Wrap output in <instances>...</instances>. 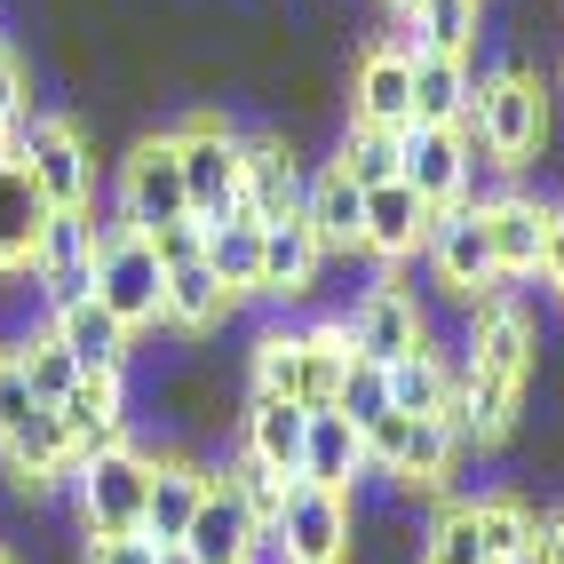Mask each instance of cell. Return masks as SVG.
Wrapping results in <instances>:
<instances>
[{
	"mask_svg": "<svg viewBox=\"0 0 564 564\" xmlns=\"http://www.w3.org/2000/svg\"><path fill=\"white\" fill-rule=\"evenodd\" d=\"M454 454H462V422H445V413H398L390 405L382 422H366V469H390L413 494H445Z\"/></svg>",
	"mask_w": 564,
	"mask_h": 564,
	"instance_id": "4",
	"label": "cell"
},
{
	"mask_svg": "<svg viewBox=\"0 0 564 564\" xmlns=\"http://www.w3.org/2000/svg\"><path fill=\"white\" fill-rule=\"evenodd\" d=\"M56 413H64L72 445H80V462L104 454V445H128V390H120V373H80Z\"/></svg>",
	"mask_w": 564,
	"mask_h": 564,
	"instance_id": "20",
	"label": "cell"
},
{
	"mask_svg": "<svg viewBox=\"0 0 564 564\" xmlns=\"http://www.w3.org/2000/svg\"><path fill=\"white\" fill-rule=\"evenodd\" d=\"M430 223H437V207L413 192L405 175H390V183H373V192H366L358 247H366V254H382V262H405L413 247H430Z\"/></svg>",
	"mask_w": 564,
	"mask_h": 564,
	"instance_id": "14",
	"label": "cell"
},
{
	"mask_svg": "<svg viewBox=\"0 0 564 564\" xmlns=\"http://www.w3.org/2000/svg\"><path fill=\"white\" fill-rule=\"evenodd\" d=\"M17 160V128H0V167H9Z\"/></svg>",
	"mask_w": 564,
	"mask_h": 564,
	"instance_id": "46",
	"label": "cell"
},
{
	"mask_svg": "<svg viewBox=\"0 0 564 564\" xmlns=\"http://www.w3.org/2000/svg\"><path fill=\"white\" fill-rule=\"evenodd\" d=\"M262 541H271L286 564H350V494H326V485L294 477L286 509H279V524Z\"/></svg>",
	"mask_w": 564,
	"mask_h": 564,
	"instance_id": "8",
	"label": "cell"
},
{
	"mask_svg": "<svg viewBox=\"0 0 564 564\" xmlns=\"http://www.w3.org/2000/svg\"><path fill=\"white\" fill-rule=\"evenodd\" d=\"M469 96H477V80H469L462 56L413 48V120H422V128H462V120H469ZM413 120H405V128H413Z\"/></svg>",
	"mask_w": 564,
	"mask_h": 564,
	"instance_id": "29",
	"label": "cell"
},
{
	"mask_svg": "<svg viewBox=\"0 0 564 564\" xmlns=\"http://www.w3.org/2000/svg\"><path fill=\"white\" fill-rule=\"evenodd\" d=\"M223 477H231V485H239V501L254 509V524H262V533H271V524H279V509H286V485H294V477H279L271 462H254V454H247V445H239V454H231V469H223Z\"/></svg>",
	"mask_w": 564,
	"mask_h": 564,
	"instance_id": "38",
	"label": "cell"
},
{
	"mask_svg": "<svg viewBox=\"0 0 564 564\" xmlns=\"http://www.w3.org/2000/svg\"><path fill=\"white\" fill-rule=\"evenodd\" d=\"M350 326L326 318V326H303V405H334V390H343L350 373Z\"/></svg>",
	"mask_w": 564,
	"mask_h": 564,
	"instance_id": "33",
	"label": "cell"
},
{
	"mask_svg": "<svg viewBox=\"0 0 564 564\" xmlns=\"http://www.w3.org/2000/svg\"><path fill=\"white\" fill-rule=\"evenodd\" d=\"M207 271L231 286V294H262V223L254 215L207 223Z\"/></svg>",
	"mask_w": 564,
	"mask_h": 564,
	"instance_id": "31",
	"label": "cell"
},
{
	"mask_svg": "<svg viewBox=\"0 0 564 564\" xmlns=\"http://www.w3.org/2000/svg\"><path fill=\"white\" fill-rule=\"evenodd\" d=\"M0 366H9V350H0Z\"/></svg>",
	"mask_w": 564,
	"mask_h": 564,
	"instance_id": "49",
	"label": "cell"
},
{
	"mask_svg": "<svg viewBox=\"0 0 564 564\" xmlns=\"http://www.w3.org/2000/svg\"><path fill=\"white\" fill-rule=\"evenodd\" d=\"M88 262H96V223L88 207H56L48 231H41V262H32V279H48V303L72 286H88Z\"/></svg>",
	"mask_w": 564,
	"mask_h": 564,
	"instance_id": "28",
	"label": "cell"
},
{
	"mask_svg": "<svg viewBox=\"0 0 564 564\" xmlns=\"http://www.w3.org/2000/svg\"><path fill=\"white\" fill-rule=\"evenodd\" d=\"M524 382H533V318L501 294H485L469 318V366H462V437L501 445L524 413Z\"/></svg>",
	"mask_w": 564,
	"mask_h": 564,
	"instance_id": "1",
	"label": "cell"
},
{
	"mask_svg": "<svg viewBox=\"0 0 564 564\" xmlns=\"http://www.w3.org/2000/svg\"><path fill=\"white\" fill-rule=\"evenodd\" d=\"M390 9H398V17H413V9H422V0H390Z\"/></svg>",
	"mask_w": 564,
	"mask_h": 564,
	"instance_id": "48",
	"label": "cell"
},
{
	"mask_svg": "<svg viewBox=\"0 0 564 564\" xmlns=\"http://www.w3.org/2000/svg\"><path fill=\"white\" fill-rule=\"evenodd\" d=\"M413 24V41L405 48H430V56H462L477 48V0H422V9L405 17Z\"/></svg>",
	"mask_w": 564,
	"mask_h": 564,
	"instance_id": "34",
	"label": "cell"
},
{
	"mask_svg": "<svg viewBox=\"0 0 564 564\" xmlns=\"http://www.w3.org/2000/svg\"><path fill=\"white\" fill-rule=\"evenodd\" d=\"M541 279L564 294V207H549V223H541Z\"/></svg>",
	"mask_w": 564,
	"mask_h": 564,
	"instance_id": "44",
	"label": "cell"
},
{
	"mask_svg": "<svg viewBox=\"0 0 564 564\" xmlns=\"http://www.w3.org/2000/svg\"><path fill=\"white\" fill-rule=\"evenodd\" d=\"M398 160H405V128H366V120H350V135H343V167L358 192H373V183H390L398 175Z\"/></svg>",
	"mask_w": 564,
	"mask_h": 564,
	"instance_id": "35",
	"label": "cell"
},
{
	"mask_svg": "<svg viewBox=\"0 0 564 564\" xmlns=\"http://www.w3.org/2000/svg\"><path fill=\"white\" fill-rule=\"evenodd\" d=\"M231 311H239V294L207 271V254L167 262V311H160V326H175V334H215Z\"/></svg>",
	"mask_w": 564,
	"mask_h": 564,
	"instance_id": "23",
	"label": "cell"
},
{
	"mask_svg": "<svg viewBox=\"0 0 564 564\" xmlns=\"http://www.w3.org/2000/svg\"><path fill=\"white\" fill-rule=\"evenodd\" d=\"M0 454H9V477L24 485V494H48V485L80 477V445H72L56 405H32V422L0 437Z\"/></svg>",
	"mask_w": 564,
	"mask_h": 564,
	"instance_id": "16",
	"label": "cell"
},
{
	"mask_svg": "<svg viewBox=\"0 0 564 564\" xmlns=\"http://www.w3.org/2000/svg\"><path fill=\"white\" fill-rule=\"evenodd\" d=\"M358 215H366V192L343 167H318L303 192V223L318 231V247H358Z\"/></svg>",
	"mask_w": 564,
	"mask_h": 564,
	"instance_id": "30",
	"label": "cell"
},
{
	"mask_svg": "<svg viewBox=\"0 0 564 564\" xmlns=\"http://www.w3.org/2000/svg\"><path fill=\"white\" fill-rule=\"evenodd\" d=\"M303 192H311V175L294 167V152L279 135H254L239 143V207L254 223H286V215H303Z\"/></svg>",
	"mask_w": 564,
	"mask_h": 564,
	"instance_id": "15",
	"label": "cell"
},
{
	"mask_svg": "<svg viewBox=\"0 0 564 564\" xmlns=\"http://www.w3.org/2000/svg\"><path fill=\"white\" fill-rule=\"evenodd\" d=\"M318 262H326V247H318V231H311L303 215H286V223H262V294H279V303L311 294Z\"/></svg>",
	"mask_w": 564,
	"mask_h": 564,
	"instance_id": "25",
	"label": "cell"
},
{
	"mask_svg": "<svg viewBox=\"0 0 564 564\" xmlns=\"http://www.w3.org/2000/svg\"><path fill=\"white\" fill-rule=\"evenodd\" d=\"M343 326H350V350H358V358H373V366H390V358H405L413 343H430L422 303H413L405 286H373Z\"/></svg>",
	"mask_w": 564,
	"mask_h": 564,
	"instance_id": "18",
	"label": "cell"
},
{
	"mask_svg": "<svg viewBox=\"0 0 564 564\" xmlns=\"http://www.w3.org/2000/svg\"><path fill=\"white\" fill-rule=\"evenodd\" d=\"M32 405H41V398H32V382H24L17 358H9V366H0V437L24 430V422H32Z\"/></svg>",
	"mask_w": 564,
	"mask_h": 564,
	"instance_id": "41",
	"label": "cell"
},
{
	"mask_svg": "<svg viewBox=\"0 0 564 564\" xmlns=\"http://www.w3.org/2000/svg\"><path fill=\"white\" fill-rule=\"evenodd\" d=\"M48 334L72 350V366H80V373H128V343H135V334L111 318L88 286H72V294H56V303H48Z\"/></svg>",
	"mask_w": 564,
	"mask_h": 564,
	"instance_id": "11",
	"label": "cell"
},
{
	"mask_svg": "<svg viewBox=\"0 0 564 564\" xmlns=\"http://www.w3.org/2000/svg\"><path fill=\"white\" fill-rule=\"evenodd\" d=\"M192 215V192H183V160H175V135L135 143L128 167H120V223L128 231H167V223Z\"/></svg>",
	"mask_w": 564,
	"mask_h": 564,
	"instance_id": "9",
	"label": "cell"
},
{
	"mask_svg": "<svg viewBox=\"0 0 564 564\" xmlns=\"http://www.w3.org/2000/svg\"><path fill=\"white\" fill-rule=\"evenodd\" d=\"M0 564H17V556H0Z\"/></svg>",
	"mask_w": 564,
	"mask_h": 564,
	"instance_id": "50",
	"label": "cell"
},
{
	"mask_svg": "<svg viewBox=\"0 0 564 564\" xmlns=\"http://www.w3.org/2000/svg\"><path fill=\"white\" fill-rule=\"evenodd\" d=\"M469 167H477V152H469L462 128H422V120L405 128V160H398V175H405L437 215L469 199Z\"/></svg>",
	"mask_w": 564,
	"mask_h": 564,
	"instance_id": "13",
	"label": "cell"
},
{
	"mask_svg": "<svg viewBox=\"0 0 564 564\" xmlns=\"http://www.w3.org/2000/svg\"><path fill=\"white\" fill-rule=\"evenodd\" d=\"M17 160H24V175L41 183V199L48 207H88V192H96V160H88V143H80V128L64 120V111H41V120H17Z\"/></svg>",
	"mask_w": 564,
	"mask_h": 564,
	"instance_id": "7",
	"label": "cell"
},
{
	"mask_svg": "<svg viewBox=\"0 0 564 564\" xmlns=\"http://www.w3.org/2000/svg\"><path fill=\"white\" fill-rule=\"evenodd\" d=\"M303 437H311V405H294V398H254L247 405L239 445L254 462H271L279 477H303Z\"/></svg>",
	"mask_w": 564,
	"mask_h": 564,
	"instance_id": "27",
	"label": "cell"
},
{
	"mask_svg": "<svg viewBox=\"0 0 564 564\" xmlns=\"http://www.w3.org/2000/svg\"><path fill=\"white\" fill-rule=\"evenodd\" d=\"M199 494H207V469L199 462H152V494H143V541L152 549H175L183 541V524H192V509H199Z\"/></svg>",
	"mask_w": 564,
	"mask_h": 564,
	"instance_id": "26",
	"label": "cell"
},
{
	"mask_svg": "<svg viewBox=\"0 0 564 564\" xmlns=\"http://www.w3.org/2000/svg\"><path fill=\"white\" fill-rule=\"evenodd\" d=\"M175 160H183V192H192V215H199V223L247 215V207H239V135L223 128L215 111H199V120L175 128Z\"/></svg>",
	"mask_w": 564,
	"mask_h": 564,
	"instance_id": "6",
	"label": "cell"
},
{
	"mask_svg": "<svg viewBox=\"0 0 564 564\" xmlns=\"http://www.w3.org/2000/svg\"><path fill=\"white\" fill-rule=\"evenodd\" d=\"M430 564H485V541H477V517H469V501L437 517V533H430Z\"/></svg>",
	"mask_w": 564,
	"mask_h": 564,
	"instance_id": "40",
	"label": "cell"
},
{
	"mask_svg": "<svg viewBox=\"0 0 564 564\" xmlns=\"http://www.w3.org/2000/svg\"><path fill=\"white\" fill-rule=\"evenodd\" d=\"M160 564H199V556L192 549H160Z\"/></svg>",
	"mask_w": 564,
	"mask_h": 564,
	"instance_id": "47",
	"label": "cell"
},
{
	"mask_svg": "<svg viewBox=\"0 0 564 564\" xmlns=\"http://www.w3.org/2000/svg\"><path fill=\"white\" fill-rule=\"evenodd\" d=\"M254 541H262V524H254V509L239 501V485L207 469V494H199V509H192V524H183L175 549H192L199 564H247Z\"/></svg>",
	"mask_w": 564,
	"mask_h": 564,
	"instance_id": "12",
	"label": "cell"
},
{
	"mask_svg": "<svg viewBox=\"0 0 564 564\" xmlns=\"http://www.w3.org/2000/svg\"><path fill=\"white\" fill-rule=\"evenodd\" d=\"M9 358H17V373L32 382V398H41V405H64V390L80 382V366H72V350L56 343L48 326H41V334H24V343H17Z\"/></svg>",
	"mask_w": 564,
	"mask_h": 564,
	"instance_id": "36",
	"label": "cell"
},
{
	"mask_svg": "<svg viewBox=\"0 0 564 564\" xmlns=\"http://www.w3.org/2000/svg\"><path fill=\"white\" fill-rule=\"evenodd\" d=\"M24 120V64H17V48L0 41V128H17Z\"/></svg>",
	"mask_w": 564,
	"mask_h": 564,
	"instance_id": "42",
	"label": "cell"
},
{
	"mask_svg": "<svg viewBox=\"0 0 564 564\" xmlns=\"http://www.w3.org/2000/svg\"><path fill=\"white\" fill-rule=\"evenodd\" d=\"M533 564H564V509L541 517V533H533Z\"/></svg>",
	"mask_w": 564,
	"mask_h": 564,
	"instance_id": "45",
	"label": "cell"
},
{
	"mask_svg": "<svg viewBox=\"0 0 564 564\" xmlns=\"http://www.w3.org/2000/svg\"><path fill=\"white\" fill-rule=\"evenodd\" d=\"M366 469V430L334 405H311V437H303V477L326 485V494H350Z\"/></svg>",
	"mask_w": 564,
	"mask_h": 564,
	"instance_id": "22",
	"label": "cell"
},
{
	"mask_svg": "<svg viewBox=\"0 0 564 564\" xmlns=\"http://www.w3.org/2000/svg\"><path fill=\"white\" fill-rule=\"evenodd\" d=\"M48 199H41V183L24 175V160L0 167V279H24L32 262H41V231H48Z\"/></svg>",
	"mask_w": 564,
	"mask_h": 564,
	"instance_id": "19",
	"label": "cell"
},
{
	"mask_svg": "<svg viewBox=\"0 0 564 564\" xmlns=\"http://www.w3.org/2000/svg\"><path fill=\"white\" fill-rule=\"evenodd\" d=\"M88 564H160V549L143 541V533H120V541H96Z\"/></svg>",
	"mask_w": 564,
	"mask_h": 564,
	"instance_id": "43",
	"label": "cell"
},
{
	"mask_svg": "<svg viewBox=\"0 0 564 564\" xmlns=\"http://www.w3.org/2000/svg\"><path fill=\"white\" fill-rule=\"evenodd\" d=\"M88 294L120 318L128 334L160 326L167 311V262H160V239L152 231H128V223H104L96 231V262H88Z\"/></svg>",
	"mask_w": 564,
	"mask_h": 564,
	"instance_id": "3",
	"label": "cell"
},
{
	"mask_svg": "<svg viewBox=\"0 0 564 564\" xmlns=\"http://www.w3.org/2000/svg\"><path fill=\"white\" fill-rule=\"evenodd\" d=\"M143 494H152V454H135V445L88 454L80 462V524H88V541L143 533Z\"/></svg>",
	"mask_w": 564,
	"mask_h": 564,
	"instance_id": "5",
	"label": "cell"
},
{
	"mask_svg": "<svg viewBox=\"0 0 564 564\" xmlns=\"http://www.w3.org/2000/svg\"><path fill=\"white\" fill-rule=\"evenodd\" d=\"M477 517V541H485V564H533V533H541V517L524 509L517 494H494V501H469Z\"/></svg>",
	"mask_w": 564,
	"mask_h": 564,
	"instance_id": "32",
	"label": "cell"
},
{
	"mask_svg": "<svg viewBox=\"0 0 564 564\" xmlns=\"http://www.w3.org/2000/svg\"><path fill=\"white\" fill-rule=\"evenodd\" d=\"M422 564H430V556H422Z\"/></svg>",
	"mask_w": 564,
	"mask_h": 564,
	"instance_id": "51",
	"label": "cell"
},
{
	"mask_svg": "<svg viewBox=\"0 0 564 564\" xmlns=\"http://www.w3.org/2000/svg\"><path fill=\"white\" fill-rule=\"evenodd\" d=\"M334 413H350L358 430H366V422H382V413H390V373L373 366V358H350L343 390H334Z\"/></svg>",
	"mask_w": 564,
	"mask_h": 564,
	"instance_id": "39",
	"label": "cell"
},
{
	"mask_svg": "<svg viewBox=\"0 0 564 564\" xmlns=\"http://www.w3.org/2000/svg\"><path fill=\"white\" fill-rule=\"evenodd\" d=\"M477 215H485V239H494L501 279H533L541 271V223H549V207L524 199V192H501V199H477Z\"/></svg>",
	"mask_w": 564,
	"mask_h": 564,
	"instance_id": "21",
	"label": "cell"
},
{
	"mask_svg": "<svg viewBox=\"0 0 564 564\" xmlns=\"http://www.w3.org/2000/svg\"><path fill=\"white\" fill-rule=\"evenodd\" d=\"M382 373H390V405H398V413H445V422H462V373L445 366L430 343H413V350L390 358Z\"/></svg>",
	"mask_w": 564,
	"mask_h": 564,
	"instance_id": "24",
	"label": "cell"
},
{
	"mask_svg": "<svg viewBox=\"0 0 564 564\" xmlns=\"http://www.w3.org/2000/svg\"><path fill=\"white\" fill-rule=\"evenodd\" d=\"M254 398H294L303 405V334H262L254 343Z\"/></svg>",
	"mask_w": 564,
	"mask_h": 564,
	"instance_id": "37",
	"label": "cell"
},
{
	"mask_svg": "<svg viewBox=\"0 0 564 564\" xmlns=\"http://www.w3.org/2000/svg\"><path fill=\"white\" fill-rule=\"evenodd\" d=\"M350 120H366V128H405V120H413V48H405V41H373V48L358 56Z\"/></svg>",
	"mask_w": 564,
	"mask_h": 564,
	"instance_id": "17",
	"label": "cell"
},
{
	"mask_svg": "<svg viewBox=\"0 0 564 564\" xmlns=\"http://www.w3.org/2000/svg\"><path fill=\"white\" fill-rule=\"evenodd\" d=\"M430 262H437V279L462 294V303H485V294H501V262H494V239H485V215L462 199V207H445L437 223H430V247H422Z\"/></svg>",
	"mask_w": 564,
	"mask_h": 564,
	"instance_id": "10",
	"label": "cell"
},
{
	"mask_svg": "<svg viewBox=\"0 0 564 564\" xmlns=\"http://www.w3.org/2000/svg\"><path fill=\"white\" fill-rule=\"evenodd\" d=\"M462 135H469V152H485V167H501V175L533 167V152L549 143V96H541V80H533V72H517V64L494 72V80H477Z\"/></svg>",
	"mask_w": 564,
	"mask_h": 564,
	"instance_id": "2",
	"label": "cell"
}]
</instances>
